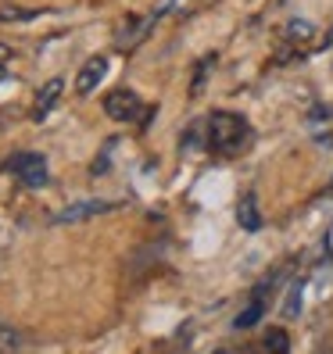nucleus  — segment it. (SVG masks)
Segmentation results:
<instances>
[{
    "label": "nucleus",
    "mask_w": 333,
    "mask_h": 354,
    "mask_svg": "<svg viewBox=\"0 0 333 354\" xmlns=\"http://www.w3.org/2000/svg\"><path fill=\"white\" fill-rule=\"evenodd\" d=\"M312 36H316V26L305 22V18H294V22L287 26V44H308Z\"/></svg>",
    "instance_id": "8"
},
{
    "label": "nucleus",
    "mask_w": 333,
    "mask_h": 354,
    "mask_svg": "<svg viewBox=\"0 0 333 354\" xmlns=\"http://www.w3.org/2000/svg\"><path fill=\"white\" fill-rule=\"evenodd\" d=\"M212 65H215V54H208V57H201V65H197V75H194V86H190L194 93H197V90L204 86V79H208V68H212Z\"/></svg>",
    "instance_id": "12"
},
{
    "label": "nucleus",
    "mask_w": 333,
    "mask_h": 354,
    "mask_svg": "<svg viewBox=\"0 0 333 354\" xmlns=\"http://www.w3.org/2000/svg\"><path fill=\"white\" fill-rule=\"evenodd\" d=\"M8 169L22 179L26 186H33V190H39V186H47L51 172H47V158L44 154H36V151H22V154H15Z\"/></svg>",
    "instance_id": "2"
},
{
    "label": "nucleus",
    "mask_w": 333,
    "mask_h": 354,
    "mask_svg": "<svg viewBox=\"0 0 333 354\" xmlns=\"http://www.w3.org/2000/svg\"><path fill=\"white\" fill-rule=\"evenodd\" d=\"M61 90H65V82H61V79H51L47 86L36 93V118H47V115L57 108V97H61Z\"/></svg>",
    "instance_id": "6"
},
{
    "label": "nucleus",
    "mask_w": 333,
    "mask_h": 354,
    "mask_svg": "<svg viewBox=\"0 0 333 354\" xmlns=\"http://www.w3.org/2000/svg\"><path fill=\"white\" fill-rule=\"evenodd\" d=\"M115 204L108 201H79V204H69V207H61V212L54 215L57 225H65V222H82V218H93V215H104V212H111Z\"/></svg>",
    "instance_id": "5"
},
{
    "label": "nucleus",
    "mask_w": 333,
    "mask_h": 354,
    "mask_svg": "<svg viewBox=\"0 0 333 354\" xmlns=\"http://www.w3.org/2000/svg\"><path fill=\"white\" fill-rule=\"evenodd\" d=\"M301 286H305V283H294V290H290V297H287V308H283L287 315H298V311H301V304H298V301H301Z\"/></svg>",
    "instance_id": "13"
},
{
    "label": "nucleus",
    "mask_w": 333,
    "mask_h": 354,
    "mask_svg": "<svg viewBox=\"0 0 333 354\" xmlns=\"http://www.w3.org/2000/svg\"><path fill=\"white\" fill-rule=\"evenodd\" d=\"M104 75H108V57H104V54H93L87 65L79 68V75H75V93H79V97H90V93L100 86Z\"/></svg>",
    "instance_id": "4"
},
{
    "label": "nucleus",
    "mask_w": 333,
    "mask_h": 354,
    "mask_svg": "<svg viewBox=\"0 0 333 354\" xmlns=\"http://www.w3.org/2000/svg\"><path fill=\"white\" fill-rule=\"evenodd\" d=\"M8 54H11V50H8V47H0V61H4V57H8Z\"/></svg>",
    "instance_id": "14"
},
{
    "label": "nucleus",
    "mask_w": 333,
    "mask_h": 354,
    "mask_svg": "<svg viewBox=\"0 0 333 354\" xmlns=\"http://www.w3.org/2000/svg\"><path fill=\"white\" fill-rule=\"evenodd\" d=\"M262 347H265V351H290V337H287L283 329H269L265 340H262Z\"/></svg>",
    "instance_id": "10"
},
{
    "label": "nucleus",
    "mask_w": 333,
    "mask_h": 354,
    "mask_svg": "<svg viewBox=\"0 0 333 354\" xmlns=\"http://www.w3.org/2000/svg\"><path fill=\"white\" fill-rule=\"evenodd\" d=\"M22 347V340H18V333L8 326V322H0V351H18Z\"/></svg>",
    "instance_id": "11"
},
{
    "label": "nucleus",
    "mask_w": 333,
    "mask_h": 354,
    "mask_svg": "<svg viewBox=\"0 0 333 354\" xmlns=\"http://www.w3.org/2000/svg\"><path fill=\"white\" fill-rule=\"evenodd\" d=\"M204 126H208L204 129V147L219 158H240L255 143L251 122L237 111H212Z\"/></svg>",
    "instance_id": "1"
},
{
    "label": "nucleus",
    "mask_w": 333,
    "mask_h": 354,
    "mask_svg": "<svg viewBox=\"0 0 333 354\" xmlns=\"http://www.w3.org/2000/svg\"><path fill=\"white\" fill-rule=\"evenodd\" d=\"M262 311H265V301H255V304L247 308V311H240L233 326H237V329H251V326H255V322L262 319Z\"/></svg>",
    "instance_id": "9"
},
{
    "label": "nucleus",
    "mask_w": 333,
    "mask_h": 354,
    "mask_svg": "<svg viewBox=\"0 0 333 354\" xmlns=\"http://www.w3.org/2000/svg\"><path fill=\"white\" fill-rule=\"evenodd\" d=\"M8 79V72H4V65H0V82H4Z\"/></svg>",
    "instance_id": "15"
},
{
    "label": "nucleus",
    "mask_w": 333,
    "mask_h": 354,
    "mask_svg": "<svg viewBox=\"0 0 333 354\" xmlns=\"http://www.w3.org/2000/svg\"><path fill=\"white\" fill-rule=\"evenodd\" d=\"M104 111H108V118H115V122H147L143 104L133 90H111L108 97H104Z\"/></svg>",
    "instance_id": "3"
},
{
    "label": "nucleus",
    "mask_w": 333,
    "mask_h": 354,
    "mask_svg": "<svg viewBox=\"0 0 333 354\" xmlns=\"http://www.w3.org/2000/svg\"><path fill=\"white\" fill-rule=\"evenodd\" d=\"M237 222H240L244 229H251V233L262 225V218H258V197H255V194H247V197L240 201V207H237Z\"/></svg>",
    "instance_id": "7"
}]
</instances>
